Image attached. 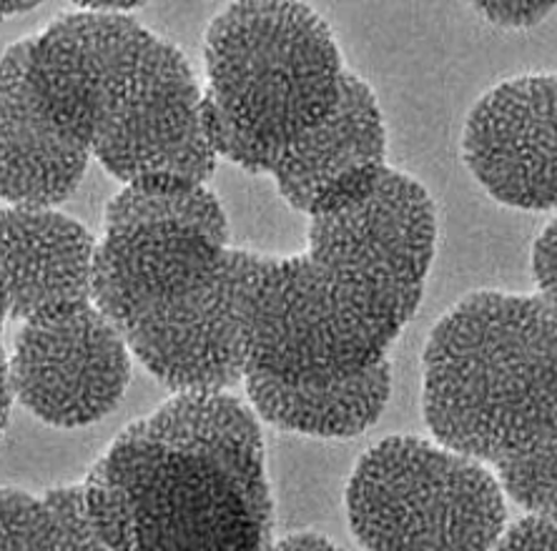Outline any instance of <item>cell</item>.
<instances>
[{"label":"cell","mask_w":557,"mask_h":551,"mask_svg":"<svg viewBox=\"0 0 557 551\" xmlns=\"http://www.w3.org/2000/svg\"><path fill=\"white\" fill-rule=\"evenodd\" d=\"M424 286L314 249L264 256L141 226L101 236L94 301L166 389L234 391L251 372L322 381L380 364Z\"/></svg>","instance_id":"1"},{"label":"cell","mask_w":557,"mask_h":551,"mask_svg":"<svg viewBox=\"0 0 557 551\" xmlns=\"http://www.w3.org/2000/svg\"><path fill=\"white\" fill-rule=\"evenodd\" d=\"M261 418L232 391H178L131 422L84 479L111 551H267L274 493Z\"/></svg>","instance_id":"2"},{"label":"cell","mask_w":557,"mask_h":551,"mask_svg":"<svg viewBox=\"0 0 557 551\" xmlns=\"http://www.w3.org/2000/svg\"><path fill=\"white\" fill-rule=\"evenodd\" d=\"M422 416L528 514H557V309L493 289L455 303L424 343Z\"/></svg>","instance_id":"3"},{"label":"cell","mask_w":557,"mask_h":551,"mask_svg":"<svg viewBox=\"0 0 557 551\" xmlns=\"http://www.w3.org/2000/svg\"><path fill=\"white\" fill-rule=\"evenodd\" d=\"M18 48L33 84L106 174L124 186H207L219 155L182 48L136 15L76 8Z\"/></svg>","instance_id":"4"},{"label":"cell","mask_w":557,"mask_h":551,"mask_svg":"<svg viewBox=\"0 0 557 551\" xmlns=\"http://www.w3.org/2000/svg\"><path fill=\"white\" fill-rule=\"evenodd\" d=\"M334 30L297 0H239L203 33L201 118L214 153L272 176L337 109L347 78Z\"/></svg>","instance_id":"5"},{"label":"cell","mask_w":557,"mask_h":551,"mask_svg":"<svg viewBox=\"0 0 557 551\" xmlns=\"http://www.w3.org/2000/svg\"><path fill=\"white\" fill-rule=\"evenodd\" d=\"M505 489L474 459L424 436L372 443L344 491L367 551H493L507 529Z\"/></svg>","instance_id":"6"},{"label":"cell","mask_w":557,"mask_h":551,"mask_svg":"<svg viewBox=\"0 0 557 551\" xmlns=\"http://www.w3.org/2000/svg\"><path fill=\"white\" fill-rule=\"evenodd\" d=\"M15 401L53 429H86L121 404L134 351L96 301L51 309L18 324L3 356Z\"/></svg>","instance_id":"7"},{"label":"cell","mask_w":557,"mask_h":551,"mask_svg":"<svg viewBox=\"0 0 557 551\" xmlns=\"http://www.w3.org/2000/svg\"><path fill=\"white\" fill-rule=\"evenodd\" d=\"M462 159L507 209L557 211V73H525L482 93L467 113Z\"/></svg>","instance_id":"8"},{"label":"cell","mask_w":557,"mask_h":551,"mask_svg":"<svg viewBox=\"0 0 557 551\" xmlns=\"http://www.w3.org/2000/svg\"><path fill=\"white\" fill-rule=\"evenodd\" d=\"M387 126L372 86L355 71L342 101L274 168V184L294 211L332 216L364 201L387 174Z\"/></svg>","instance_id":"9"},{"label":"cell","mask_w":557,"mask_h":551,"mask_svg":"<svg viewBox=\"0 0 557 551\" xmlns=\"http://www.w3.org/2000/svg\"><path fill=\"white\" fill-rule=\"evenodd\" d=\"M3 98V205L59 209L78 191L91 151L33 84L18 43L0 68Z\"/></svg>","instance_id":"10"},{"label":"cell","mask_w":557,"mask_h":551,"mask_svg":"<svg viewBox=\"0 0 557 551\" xmlns=\"http://www.w3.org/2000/svg\"><path fill=\"white\" fill-rule=\"evenodd\" d=\"M3 318L23 324L44 311L94 301L96 236L59 209L3 205Z\"/></svg>","instance_id":"11"},{"label":"cell","mask_w":557,"mask_h":551,"mask_svg":"<svg viewBox=\"0 0 557 551\" xmlns=\"http://www.w3.org/2000/svg\"><path fill=\"white\" fill-rule=\"evenodd\" d=\"M242 386L253 414L274 429L344 441L380 422L392 393V361L322 381H284L251 372Z\"/></svg>","instance_id":"12"},{"label":"cell","mask_w":557,"mask_h":551,"mask_svg":"<svg viewBox=\"0 0 557 551\" xmlns=\"http://www.w3.org/2000/svg\"><path fill=\"white\" fill-rule=\"evenodd\" d=\"M3 551H111L88 514L84 481L46 491L3 489Z\"/></svg>","instance_id":"13"},{"label":"cell","mask_w":557,"mask_h":551,"mask_svg":"<svg viewBox=\"0 0 557 551\" xmlns=\"http://www.w3.org/2000/svg\"><path fill=\"white\" fill-rule=\"evenodd\" d=\"M141 226H182L228 243V221L219 196L207 186L149 188L124 186L103 211V234Z\"/></svg>","instance_id":"14"},{"label":"cell","mask_w":557,"mask_h":551,"mask_svg":"<svg viewBox=\"0 0 557 551\" xmlns=\"http://www.w3.org/2000/svg\"><path fill=\"white\" fill-rule=\"evenodd\" d=\"M493 551H557V514H525L507 524Z\"/></svg>","instance_id":"15"},{"label":"cell","mask_w":557,"mask_h":551,"mask_svg":"<svg viewBox=\"0 0 557 551\" xmlns=\"http://www.w3.org/2000/svg\"><path fill=\"white\" fill-rule=\"evenodd\" d=\"M474 13L480 18H485L490 26L503 28V30H528L535 28L537 23H543L547 15L557 11V3H474Z\"/></svg>","instance_id":"16"},{"label":"cell","mask_w":557,"mask_h":551,"mask_svg":"<svg viewBox=\"0 0 557 551\" xmlns=\"http://www.w3.org/2000/svg\"><path fill=\"white\" fill-rule=\"evenodd\" d=\"M530 263L537 293L557 309V216L537 234Z\"/></svg>","instance_id":"17"},{"label":"cell","mask_w":557,"mask_h":551,"mask_svg":"<svg viewBox=\"0 0 557 551\" xmlns=\"http://www.w3.org/2000/svg\"><path fill=\"white\" fill-rule=\"evenodd\" d=\"M267 551H344L337 541L319 531H292L286 537L272 541Z\"/></svg>","instance_id":"18"},{"label":"cell","mask_w":557,"mask_h":551,"mask_svg":"<svg viewBox=\"0 0 557 551\" xmlns=\"http://www.w3.org/2000/svg\"><path fill=\"white\" fill-rule=\"evenodd\" d=\"M146 3H138V0H131V3H121V0H78L73 3L76 11H88V13H103V15H134L141 11Z\"/></svg>","instance_id":"19"},{"label":"cell","mask_w":557,"mask_h":551,"mask_svg":"<svg viewBox=\"0 0 557 551\" xmlns=\"http://www.w3.org/2000/svg\"><path fill=\"white\" fill-rule=\"evenodd\" d=\"M38 5H40L38 0H26V3H3V8H0V11H3L5 18H11V15H23V13L36 11Z\"/></svg>","instance_id":"20"}]
</instances>
